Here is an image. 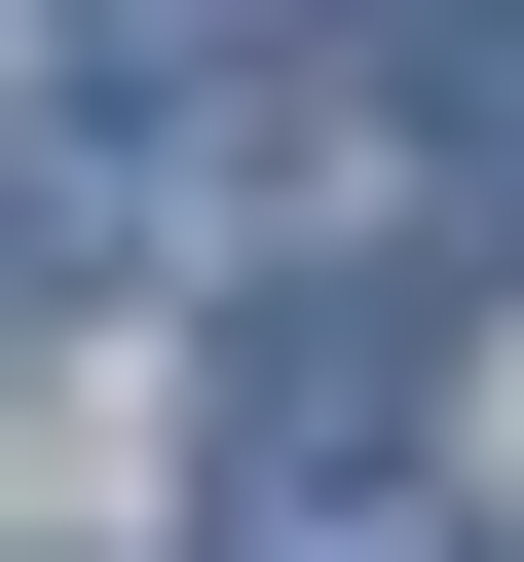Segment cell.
<instances>
[{
  "label": "cell",
  "mask_w": 524,
  "mask_h": 562,
  "mask_svg": "<svg viewBox=\"0 0 524 562\" xmlns=\"http://www.w3.org/2000/svg\"><path fill=\"white\" fill-rule=\"evenodd\" d=\"M412 413H449V262H225L187 487H412Z\"/></svg>",
  "instance_id": "1"
},
{
  "label": "cell",
  "mask_w": 524,
  "mask_h": 562,
  "mask_svg": "<svg viewBox=\"0 0 524 562\" xmlns=\"http://www.w3.org/2000/svg\"><path fill=\"white\" fill-rule=\"evenodd\" d=\"M76 262H113V188H76V150H0V375H38V301H76Z\"/></svg>",
  "instance_id": "2"
}]
</instances>
